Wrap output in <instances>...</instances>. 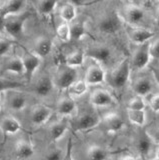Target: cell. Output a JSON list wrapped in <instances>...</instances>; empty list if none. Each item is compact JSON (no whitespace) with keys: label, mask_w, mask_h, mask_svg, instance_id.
I'll use <instances>...</instances> for the list:
<instances>
[{"label":"cell","mask_w":159,"mask_h":160,"mask_svg":"<svg viewBox=\"0 0 159 160\" xmlns=\"http://www.w3.org/2000/svg\"><path fill=\"white\" fill-rule=\"evenodd\" d=\"M129 74H130V66L127 59H124L122 62L119 63L112 71L108 74L107 82L111 87L120 89L125 86L128 81Z\"/></svg>","instance_id":"6da1fadb"},{"label":"cell","mask_w":159,"mask_h":160,"mask_svg":"<svg viewBox=\"0 0 159 160\" xmlns=\"http://www.w3.org/2000/svg\"><path fill=\"white\" fill-rule=\"evenodd\" d=\"M76 69L69 67L66 64L60 65L53 78V84L59 89H68L76 81Z\"/></svg>","instance_id":"7a4b0ae2"},{"label":"cell","mask_w":159,"mask_h":160,"mask_svg":"<svg viewBox=\"0 0 159 160\" xmlns=\"http://www.w3.org/2000/svg\"><path fill=\"white\" fill-rule=\"evenodd\" d=\"M29 17V13H21L13 16H8L5 18V32H7L10 36L17 38L23 32L24 23Z\"/></svg>","instance_id":"3957f363"},{"label":"cell","mask_w":159,"mask_h":160,"mask_svg":"<svg viewBox=\"0 0 159 160\" xmlns=\"http://www.w3.org/2000/svg\"><path fill=\"white\" fill-rule=\"evenodd\" d=\"M100 123V118L96 114L91 112L82 113L73 120L72 127L76 131H82V130L91 129L97 126Z\"/></svg>","instance_id":"277c9868"},{"label":"cell","mask_w":159,"mask_h":160,"mask_svg":"<svg viewBox=\"0 0 159 160\" xmlns=\"http://www.w3.org/2000/svg\"><path fill=\"white\" fill-rule=\"evenodd\" d=\"M120 19L118 15L110 13L103 16L98 23V28L102 33L105 34H114L120 29Z\"/></svg>","instance_id":"5b68a950"},{"label":"cell","mask_w":159,"mask_h":160,"mask_svg":"<svg viewBox=\"0 0 159 160\" xmlns=\"http://www.w3.org/2000/svg\"><path fill=\"white\" fill-rule=\"evenodd\" d=\"M22 62L24 66V74L28 81H30L33 77V74L40 65L41 58L37 56L34 52H25L23 54Z\"/></svg>","instance_id":"8992f818"},{"label":"cell","mask_w":159,"mask_h":160,"mask_svg":"<svg viewBox=\"0 0 159 160\" xmlns=\"http://www.w3.org/2000/svg\"><path fill=\"white\" fill-rule=\"evenodd\" d=\"M122 17L125 21L131 25H136L142 22V20L145 17L143 9L135 4H129L125 7L122 14Z\"/></svg>","instance_id":"52a82bcc"},{"label":"cell","mask_w":159,"mask_h":160,"mask_svg":"<svg viewBox=\"0 0 159 160\" xmlns=\"http://www.w3.org/2000/svg\"><path fill=\"white\" fill-rule=\"evenodd\" d=\"M52 114V109L42 104L35 105L30 112V120L35 125H42L50 118Z\"/></svg>","instance_id":"ba28073f"},{"label":"cell","mask_w":159,"mask_h":160,"mask_svg":"<svg viewBox=\"0 0 159 160\" xmlns=\"http://www.w3.org/2000/svg\"><path fill=\"white\" fill-rule=\"evenodd\" d=\"M150 59L149 54V43H143L140 45L132 55V64L136 69H142L146 66Z\"/></svg>","instance_id":"9c48e42d"},{"label":"cell","mask_w":159,"mask_h":160,"mask_svg":"<svg viewBox=\"0 0 159 160\" xmlns=\"http://www.w3.org/2000/svg\"><path fill=\"white\" fill-rule=\"evenodd\" d=\"M127 35L132 42L143 44L146 43L149 39L154 36V32L142 27H131L127 30Z\"/></svg>","instance_id":"30bf717a"},{"label":"cell","mask_w":159,"mask_h":160,"mask_svg":"<svg viewBox=\"0 0 159 160\" xmlns=\"http://www.w3.org/2000/svg\"><path fill=\"white\" fill-rule=\"evenodd\" d=\"M25 1H21V0H10V1L2 2L1 8H0V14L4 18L21 14L23 8L25 7Z\"/></svg>","instance_id":"8fae6325"},{"label":"cell","mask_w":159,"mask_h":160,"mask_svg":"<svg viewBox=\"0 0 159 160\" xmlns=\"http://www.w3.org/2000/svg\"><path fill=\"white\" fill-rule=\"evenodd\" d=\"M110 49L105 45H94L89 47L86 51V55L98 62L105 63L110 58Z\"/></svg>","instance_id":"7c38bea8"},{"label":"cell","mask_w":159,"mask_h":160,"mask_svg":"<svg viewBox=\"0 0 159 160\" xmlns=\"http://www.w3.org/2000/svg\"><path fill=\"white\" fill-rule=\"evenodd\" d=\"M90 102L94 106L102 107V106H108V105L114 104V99L111 96V94L107 92L106 90L97 89L91 93Z\"/></svg>","instance_id":"4fadbf2b"},{"label":"cell","mask_w":159,"mask_h":160,"mask_svg":"<svg viewBox=\"0 0 159 160\" xmlns=\"http://www.w3.org/2000/svg\"><path fill=\"white\" fill-rule=\"evenodd\" d=\"M105 80V72L97 64H93L86 71L85 81L87 84H99Z\"/></svg>","instance_id":"5bb4252c"},{"label":"cell","mask_w":159,"mask_h":160,"mask_svg":"<svg viewBox=\"0 0 159 160\" xmlns=\"http://www.w3.org/2000/svg\"><path fill=\"white\" fill-rule=\"evenodd\" d=\"M53 80L46 76V75H43L40 78H38V80L34 84V92H35L38 96L41 97H45L48 94H50L51 90L53 88Z\"/></svg>","instance_id":"9a60e30c"},{"label":"cell","mask_w":159,"mask_h":160,"mask_svg":"<svg viewBox=\"0 0 159 160\" xmlns=\"http://www.w3.org/2000/svg\"><path fill=\"white\" fill-rule=\"evenodd\" d=\"M7 102H8L9 107H10L12 110L20 111V110L25 108L26 104H27V99L23 93L11 90V91H9V96H8Z\"/></svg>","instance_id":"2e32d148"},{"label":"cell","mask_w":159,"mask_h":160,"mask_svg":"<svg viewBox=\"0 0 159 160\" xmlns=\"http://www.w3.org/2000/svg\"><path fill=\"white\" fill-rule=\"evenodd\" d=\"M0 128L5 134H14L20 131L21 124L15 117L6 115L0 120Z\"/></svg>","instance_id":"e0dca14e"},{"label":"cell","mask_w":159,"mask_h":160,"mask_svg":"<svg viewBox=\"0 0 159 160\" xmlns=\"http://www.w3.org/2000/svg\"><path fill=\"white\" fill-rule=\"evenodd\" d=\"M56 110L57 113L62 115V116H68L76 110V104L74 102L73 98L69 96H63L57 101Z\"/></svg>","instance_id":"ac0fdd59"},{"label":"cell","mask_w":159,"mask_h":160,"mask_svg":"<svg viewBox=\"0 0 159 160\" xmlns=\"http://www.w3.org/2000/svg\"><path fill=\"white\" fill-rule=\"evenodd\" d=\"M14 152L15 155L20 159H28L34 154V148L31 142L27 141V140H18L15 143V147H14Z\"/></svg>","instance_id":"d6986e66"},{"label":"cell","mask_w":159,"mask_h":160,"mask_svg":"<svg viewBox=\"0 0 159 160\" xmlns=\"http://www.w3.org/2000/svg\"><path fill=\"white\" fill-rule=\"evenodd\" d=\"M102 121L106 130H108L109 132H117L123 127V120L116 113L107 114Z\"/></svg>","instance_id":"ffe728a7"},{"label":"cell","mask_w":159,"mask_h":160,"mask_svg":"<svg viewBox=\"0 0 159 160\" xmlns=\"http://www.w3.org/2000/svg\"><path fill=\"white\" fill-rule=\"evenodd\" d=\"M133 92L140 96H145L152 90V83L147 77H139L132 83Z\"/></svg>","instance_id":"44dd1931"},{"label":"cell","mask_w":159,"mask_h":160,"mask_svg":"<svg viewBox=\"0 0 159 160\" xmlns=\"http://www.w3.org/2000/svg\"><path fill=\"white\" fill-rule=\"evenodd\" d=\"M52 50V42L46 37H39L34 43V53L39 57H45Z\"/></svg>","instance_id":"7402d4cb"},{"label":"cell","mask_w":159,"mask_h":160,"mask_svg":"<svg viewBox=\"0 0 159 160\" xmlns=\"http://www.w3.org/2000/svg\"><path fill=\"white\" fill-rule=\"evenodd\" d=\"M4 71L5 72H12L18 75H21L24 73V66L21 57L13 56L9 58L5 65H4Z\"/></svg>","instance_id":"603a6c76"},{"label":"cell","mask_w":159,"mask_h":160,"mask_svg":"<svg viewBox=\"0 0 159 160\" xmlns=\"http://www.w3.org/2000/svg\"><path fill=\"white\" fill-rule=\"evenodd\" d=\"M88 89V84L85 80H76L70 87L68 88L69 97H80L85 94Z\"/></svg>","instance_id":"cb8c5ba5"},{"label":"cell","mask_w":159,"mask_h":160,"mask_svg":"<svg viewBox=\"0 0 159 160\" xmlns=\"http://www.w3.org/2000/svg\"><path fill=\"white\" fill-rule=\"evenodd\" d=\"M152 142L153 141L151 140V138L149 137L147 132L142 133L140 136L138 137L137 142H136V147L138 149V151L142 155H147L151 149Z\"/></svg>","instance_id":"d4e9b609"},{"label":"cell","mask_w":159,"mask_h":160,"mask_svg":"<svg viewBox=\"0 0 159 160\" xmlns=\"http://www.w3.org/2000/svg\"><path fill=\"white\" fill-rule=\"evenodd\" d=\"M86 156L88 160H106L107 152L98 145H91L87 148Z\"/></svg>","instance_id":"484cf974"},{"label":"cell","mask_w":159,"mask_h":160,"mask_svg":"<svg viewBox=\"0 0 159 160\" xmlns=\"http://www.w3.org/2000/svg\"><path fill=\"white\" fill-rule=\"evenodd\" d=\"M66 129L67 124L63 121L54 122L53 124H51L50 127H49V133H50V136L53 141H57V140L60 139L63 136V134L65 133Z\"/></svg>","instance_id":"4316f807"},{"label":"cell","mask_w":159,"mask_h":160,"mask_svg":"<svg viewBox=\"0 0 159 160\" xmlns=\"http://www.w3.org/2000/svg\"><path fill=\"white\" fill-rule=\"evenodd\" d=\"M84 62V54L82 51L76 50L65 57V64L69 67L75 68L77 66H81Z\"/></svg>","instance_id":"83f0119b"},{"label":"cell","mask_w":159,"mask_h":160,"mask_svg":"<svg viewBox=\"0 0 159 160\" xmlns=\"http://www.w3.org/2000/svg\"><path fill=\"white\" fill-rule=\"evenodd\" d=\"M60 16L65 22H71L76 17V8L73 3H65L61 7Z\"/></svg>","instance_id":"f1b7e54d"},{"label":"cell","mask_w":159,"mask_h":160,"mask_svg":"<svg viewBox=\"0 0 159 160\" xmlns=\"http://www.w3.org/2000/svg\"><path fill=\"white\" fill-rule=\"evenodd\" d=\"M69 29H70V39L74 41L81 39L86 34L85 26L82 22L71 23V25H69Z\"/></svg>","instance_id":"f546056e"},{"label":"cell","mask_w":159,"mask_h":160,"mask_svg":"<svg viewBox=\"0 0 159 160\" xmlns=\"http://www.w3.org/2000/svg\"><path fill=\"white\" fill-rule=\"evenodd\" d=\"M57 6L56 1H46V0H42V1L35 2V8L39 14L42 15H49L51 14L55 7Z\"/></svg>","instance_id":"4dcf8cb0"},{"label":"cell","mask_w":159,"mask_h":160,"mask_svg":"<svg viewBox=\"0 0 159 160\" xmlns=\"http://www.w3.org/2000/svg\"><path fill=\"white\" fill-rule=\"evenodd\" d=\"M127 116L130 122L142 126L145 122V112L144 110H130L127 109Z\"/></svg>","instance_id":"1f68e13d"},{"label":"cell","mask_w":159,"mask_h":160,"mask_svg":"<svg viewBox=\"0 0 159 160\" xmlns=\"http://www.w3.org/2000/svg\"><path fill=\"white\" fill-rule=\"evenodd\" d=\"M58 38L63 42H68L70 40V29H69V24L63 23L59 25L56 30Z\"/></svg>","instance_id":"d6a6232c"},{"label":"cell","mask_w":159,"mask_h":160,"mask_svg":"<svg viewBox=\"0 0 159 160\" xmlns=\"http://www.w3.org/2000/svg\"><path fill=\"white\" fill-rule=\"evenodd\" d=\"M63 156L62 150L57 146H53L48 149L45 155V160H62Z\"/></svg>","instance_id":"836d02e7"},{"label":"cell","mask_w":159,"mask_h":160,"mask_svg":"<svg viewBox=\"0 0 159 160\" xmlns=\"http://www.w3.org/2000/svg\"><path fill=\"white\" fill-rule=\"evenodd\" d=\"M144 108H145V103H144L143 99L139 96L133 97L127 103V109L130 110H144Z\"/></svg>","instance_id":"e575fe53"},{"label":"cell","mask_w":159,"mask_h":160,"mask_svg":"<svg viewBox=\"0 0 159 160\" xmlns=\"http://www.w3.org/2000/svg\"><path fill=\"white\" fill-rule=\"evenodd\" d=\"M19 86H21L20 83L12 81V80H8V79H4V78H0V92L1 91H5V90H13L14 88H17Z\"/></svg>","instance_id":"d590c367"},{"label":"cell","mask_w":159,"mask_h":160,"mask_svg":"<svg viewBox=\"0 0 159 160\" xmlns=\"http://www.w3.org/2000/svg\"><path fill=\"white\" fill-rule=\"evenodd\" d=\"M12 42L6 38H0V56H3L11 49Z\"/></svg>","instance_id":"8d00e7d4"},{"label":"cell","mask_w":159,"mask_h":160,"mask_svg":"<svg viewBox=\"0 0 159 160\" xmlns=\"http://www.w3.org/2000/svg\"><path fill=\"white\" fill-rule=\"evenodd\" d=\"M149 54L150 57L159 60V39L152 42V44H149Z\"/></svg>","instance_id":"74e56055"},{"label":"cell","mask_w":159,"mask_h":160,"mask_svg":"<svg viewBox=\"0 0 159 160\" xmlns=\"http://www.w3.org/2000/svg\"><path fill=\"white\" fill-rule=\"evenodd\" d=\"M62 160H74L72 156V144H71V139L68 140L67 146H66V152L64 154Z\"/></svg>","instance_id":"f35d334b"},{"label":"cell","mask_w":159,"mask_h":160,"mask_svg":"<svg viewBox=\"0 0 159 160\" xmlns=\"http://www.w3.org/2000/svg\"><path fill=\"white\" fill-rule=\"evenodd\" d=\"M150 107L153 111H155V112L159 111V94L152 97L151 101H150Z\"/></svg>","instance_id":"ab89813d"},{"label":"cell","mask_w":159,"mask_h":160,"mask_svg":"<svg viewBox=\"0 0 159 160\" xmlns=\"http://www.w3.org/2000/svg\"><path fill=\"white\" fill-rule=\"evenodd\" d=\"M149 137L151 138V140L153 142H155L157 144H159V124L155 127V129L153 130L151 134H148Z\"/></svg>","instance_id":"60d3db41"},{"label":"cell","mask_w":159,"mask_h":160,"mask_svg":"<svg viewBox=\"0 0 159 160\" xmlns=\"http://www.w3.org/2000/svg\"><path fill=\"white\" fill-rule=\"evenodd\" d=\"M5 31V18L0 14V33Z\"/></svg>","instance_id":"b9f144b4"},{"label":"cell","mask_w":159,"mask_h":160,"mask_svg":"<svg viewBox=\"0 0 159 160\" xmlns=\"http://www.w3.org/2000/svg\"><path fill=\"white\" fill-rule=\"evenodd\" d=\"M152 73H153V76H154V78H155L156 81H157V83L159 84V69L152 68Z\"/></svg>","instance_id":"7bdbcfd3"},{"label":"cell","mask_w":159,"mask_h":160,"mask_svg":"<svg viewBox=\"0 0 159 160\" xmlns=\"http://www.w3.org/2000/svg\"><path fill=\"white\" fill-rule=\"evenodd\" d=\"M121 160H138L136 158H134V157H130V156H126V157H124L122 158Z\"/></svg>","instance_id":"ee69618b"},{"label":"cell","mask_w":159,"mask_h":160,"mask_svg":"<svg viewBox=\"0 0 159 160\" xmlns=\"http://www.w3.org/2000/svg\"><path fill=\"white\" fill-rule=\"evenodd\" d=\"M156 16H157V19H158V21H159V6L156 10Z\"/></svg>","instance_id":"f6af8a7d"},{"label":"cell","mask_w":159,"mask_h":160,"mask_svg":"<svg viewBox=\"0 0 159 160\" xmlns=\"http://www.w3.org/2000/svg\"><path fill=\"white\" fill-rule=\"evenodd\" d=\"M156 158L159 159V146H158V148H157V150H156Z\"/></svg>","instance_id":"bcb514c9"},{"label":"cell","mask_w":159,"mask_h":160,"mask_svg":"<svg viewBox=\"0 0 159 160\" xmlns=\"http://www.w3.org/2000/svg\"><path fill=\"white\" fill-rule=\"evenodd\" d=\"M150 160H159V159H157V158L155 157V158H153V159H150Z\"/></svg>","instance_id":"7dc6e473"},{"label":"cell","mask_w":159,"mask_h":160,"mask_svg":"<svg viewBox=\"0 0 159 160\" xmlns=\"http://www.w3.org/2000/svg\"><path fill=\"white\" fill-rule=\"evenodd\" d=\"M0 110H1V100H0Z\"/></svg>","instance_id":"c3c4849f"},{"label":"cell","mask_w":159,"mask_h":160,"mask_svg":"<svg viewBox=\"0 0 159 160\" xmlns=\"http://www.w3.org/2000/svg\"><path fill=\"white\" fill-rule=\"evenodd\" d=\"M1 5H2V2H1V1H0V8H1Z\"/></svg>","instance_id":"681fc988"}]
</instances>
